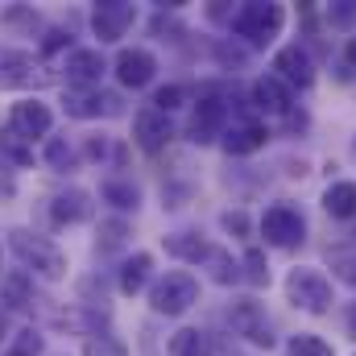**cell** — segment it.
Returning a JSON list of instances; mask_svg holds the SVG:
<instances>
[{
	"instance_id": "cell-1",
	"label": "cell",
	"mask_w": 356,
	"mask_h": 356,
	"mask_svg": "<svg viewBox=\"0 0 356 356\" xmlns=\"http://www.w3.org/2000/svg\"><path fill=\"white\" fill-rule=\"evenodd\" d=\"M8 236H13V253L33 269V273L50 277V282H58V277L67 273V253H63L54 241H46V236H38V232H29V228H17V232H8Z\"/></svg>"
},
{
	"instance_id": "cell-15",
	"label": "cell",
	"mask_w": 356,
	"mask_h": 356,
	"mask_svg": "<svg viewBox=\"0 0 356 356\" xmlns=\"http://www.w3.org/2000/svg\"><path fill=\"white\" fill-rule=\"evenodd\" d=\"M67 116H75V120H91V116H99V112H116V95H99V91H67Z\"/></svg>"
},
{
	"instance_id": "cell-29",
	"label": "cell",
	"mask_w": 356,
	"mask_h": 356,
	"mask_svg": "<svg viewBox=\"0 0 356 356\" xmlns=\"http://www.w3.org/2000/svg\"><path fill=\"white\" fill-rule=\"evenodd\" d=\"M83 356H129V353H124V344L116 336H88Z\"/></svg>"
},
{
	"instance_id": "cell-11",
	"label": "cell",
	"mask_w": 356,
	"mask_h": 356,
	"mask_svg": "<svg viewBox=\"0 0 356 356\" xmlns=\"http://www.w3.org/2000/svg\"><path fill=\"white\" fill-rule=\"evenodd\" d=\"M154 71H158V58L149 54V50H141V46H133V50H120V58H116V79H120V88H145L149 79H154Z\"/></svg>"
},
{
	"instance_id": "cell-8",
	"label": "cell",
	"mask_w": 356,
	"mask_h": 356,
	"mask_svg": "<svg viewBox=\"0 0 356 356\" xmlns=\"http://www.w3.org/2000/svg\"><path fill=\"white\" fill-rule=\"evenodd\" d=\"M50 124H54V116H50V108H46L42 99H21V104H13V112H8V133H17L21 141L46 137Z\"/></svg>"
},
{
	"instance_id": "cell-32",
	"label": "cell",
	"mask_w": 356,
	"mask_h": 356,
	"mask_svg": "<svg viewBox=\"0 0 356 356\" xmlns=\"http://www.w3.org/2000/svg\"><path fill=\"white\" fill-rule=\"evenodd\" d=\"M245 269H249V282L253 286H266L269 282V266H266V253L261 249H249L245 253Z\"/></svg>"
},
{
	"instance_id": "cell-9",
	"label": "cell",
	"mask_w": 356,
	"mask_h": 356,
	"mask_svg": "<svg viewBox=\"0 0 356 356\" xmlns=\"http://www.w3.org/2000/svg\"><path fill=\"white\" fill-rule=\"evenodd\" d=\"M273 71L286 88H311L315 83V63L302 46H282L277 58H273Z\"/></svg>"
},
{
	"instance_id": "cell-26",
	"label": "cell",
	"mask_w": 356,
	"mask_h": 356,
	"mask_svg": "<svg viewBox=\"0 0 356 356\" xmlns=\"http://www.w3.org/2000/svg\"><path fill=\"white\" fill-rule=\"evenodd\" d=\"M42 348H46L42 332H33V327H21V332L13 336V344L4 348V356H42Z\"/></svg>"
},
{
	"instance_id": "cell-17",
	"label": "cell",
	"mask_w": 356,
	"mask_h": 356,
	"mask_svg": "<svg viewBox=\"0 0 356 356\" xmlns=\"http://www.w3.org/2000/svg\"><path fill=\"white\" fill-rule=\"evenodd\" d=\"M50 216H54V224H79V220H88V216H91L88 191H79V186L63 191V195L50 203Z\"/></svg>"
},
{
	"instance_id": "cell-7",
	"label": "cell",
	"mask_w": 356,
	"mask_h": 356,
	"mask_svg": "<svg viewBox=\"0 0 356 356\" xmlns=\"http://www.w3.org/2000/svg\"><path fill=\"white\" fill-rule=\"evenodd\" d=\"M133 17H137L133 4H124V0H99L95 13H91V29H95L99 42H120L129 33Z\"/></svg>"
},
{
	"instance_id": "cell-3",
	"label": "cell",
	"mask_w": 356,
	"mask_h": 356,
	"mask_svg": "<svg viewBox=\"0 0 356 356\" xmlns=\"http://www.w3.org/2000/svg\"><path fill=\"white\" fill-rule=\"evenodd\" d=\"M195 298H199V282L191 277V273H166L154 290H149V307L158 311V315H182V311H191L195 307Z\"/></svg>"
},
{
	"instance_id": "cell-6",
	"label": "cell",
	"mask_w": 356,
	"mask_h": 356,
	"mask_svg": "<svg viewBox=\"0 0 356 356\" xmlns=\"http://www.w3.org/2000/svg\"><path fill=\"white\" fill-rule=\"evenodd\" d=\"M261 232H266L269 245H277V249H294V245H302L307 224H302V216H298L294 207L277 203V207H269L266 216H261Z\"/></svg>"
},
{
	"instance_id": "cell-21",
	"label": "cell",
	"mask_w": 356,
	"mask_h": 356,
	"mask_svg": "<svg viewBox=\"0 0 356 356\" xmlns=\"http://www.w3.org/2000/svg\"><path fill=\"white\" fill-rule=\"evenodd\" d=\"M149 269H154V257H149V253H133V257L120 266V290H124V294H141L145 282H149Z\"/></svg>"
},
{
	"instance_id": "cell-2",
	"label": "cell",
	"mask_w": 356,
	"mask_h": 356,
	"mask_svg": "<svg viewBox=\"0 0 356 356\" xmlns=\"http://www.w3.org/2000/svg\"><path fill=\"white\" fill-rule=\"evenodd\" d=\"M282 21H286V8H282V4H245V8L232 17V33L245 38L249 46H266V42L277 38Z\"/></svg>"
},
{
	"instance_id": "cell-19",
	"label": "cell",
	"mask_w": 356,
	"mask_h": 356,
	"mask_svg": "<svg viewBox=\"0 0 356 356\" xmlns=\"http://www.w3.org/2000/svg\"><path fill=\"white\" fill-rule=\"evenodd\" d=\"M33 83V58L25 50H0V88Z\"/></svg>"
},
{
	"instance_id": "cell-37",
	"label": "cell",
	"mask_w": 356,
	"mask_h": 356,
	"mask_svg": "<svg viewBox=\"0 0 356 356\" xmlns=\"http://www.w3.org/2000/svg\"><path fill=\"white\" fill-rule=\"evenodd\" d=\"M224 224H228L232 232H245V216H224Z\"/></svg>"
},
{
	"instance_id": "cell-18",
	"label": "cell",
	"mask_w": 356,
	"mask_h": 356,
	"mask_svg": "<svg viewBox=\"0 0 356 356\" xmlns=\"http://www.w3.org/2000/svg\"><path fill=\"white\" fill-rule=\"evenodd\" d=\"M253 99H257V108L261 112H290V104H294V95H290V88L277 79V75H266V79H257L253 83Z\"/></svg>"
},
{
	"instance_id": "cell-36",
	"label": "cell",
	"mask_w": 356,
	"mask_h": 356,
	"mask_svg": "<svg viewBox=\"0 0 356 356\" xmlns=\"http://www.w3.org/2000/svg\"><path fill=\"white\" fill-rule=\"evenodd\" d=\"M336 269H340V277H344V282H356V261H353V257H336Z\"/></svg>"
},
{
	"instance_id": "cell-38",
	"label": "cell",
	"mask_w": 356,
	"mask_h": 356,
	"mask_svg": "<svg viewBox=\"0 0 356 356\" xmlns=\"http://www.w3.org/2000/svg\"><path fill=\"white\" fill-rule=\"evenodd\" d=\"M344 323H348V336L356 340V302L348 307V315H344Z\"/></svg>"
},
{
	"instance_id": "cell-23",
	"label": "cell",
	"mask_w": 356,
	"mask_h": 356,
	"mask_svg": "<svg viewBox=\"0 0 356 356\" xmlns=\"http://www.w3.org/2000/svg\"><path fill=\"white\" fill-rule=\"evenodd\" d=\"M104 199H108L112 207H120V211H133V207L141 203V191H137L133 182H124V178H108V182H104Z\"/></svg>"
},
{
	"instance_id": "cell-20",
	"label": "cell",
	"mask_w": 356,
	"mask_h": 356,
	"mask_svg": "<svg viewBox=\"0 0 356 356\" xmlns=\"http://www.w3.org/2000/svg\"><path fill=\"white\" fill-rule=\"evenodd\" d=\"M323 207L336 220H353L356 216V182H332L323 191Z\"/></svg>"
},
{
	"instance_id": "cell-14",
	"label": "cell",
	"mask_w": 356,
	"mask_h": 356,
	"mask_svg": "<svg viewBox=\"0 0 356 356\" xmlns=\"http://www.w3.org/2000/svg\"><path fill=\"white\" fill-rule=\"evenodd\" d=\"M0 302H4L8 311H29V307H33V282H29L25 269H8V273L0 277Z\"/></svg>"
},
{
	"instance_id": "cell-16",
	"label": "cell",
	"mask_w": 356,
	"mask_h": 356,
	"mask_svg": "<svg viewBox=\"0 0 356 356\" xmlns=\"http://www.w3.org/2000/svg\"><path fill=\"white\" fill-rule=\"evenodd\" d=\"M266 141H269L266 124H253V120L224 129V149H228V154H257Z\"/></svg>"
},
{
	"instance_id": "cell-40",
	"label": "cell",
	"mask_w": 356,
	"mask_h": 356,
	"mask_svg": "<svg viewBox=\"0 0 356 356\" xmlns=\"http://www.w3.org/2000/svg\"><path fill=\"white\" fill-rule=\"evenodd\" d=\"M4 332H8V323H4V315H0V340H4Z\"/></svg>"
},
{
	"instance_id": "cell-5",
	"label": "cell",
	"mask_w": 356,
	"mask_h": 356,
	"mask_svg": "<svg viewBox=\"0 0 356 356\" xmlns=\"http://www.w3.org/2000/svg\"><path fill=\"white\" fill-rule=\"evenodd\" d=\"M224 120H228L224 99L216 95V88H207L203 99L195 104V116H191V141H195V145H207V141L224 137Z\"/></svg>"
},
{
	"instance_id": "cell-4",
	"label": "cell",
	"mask_w": 356,
	"mask_h": 356,
	"mask_svg": "<svg viewBox=\"0 0 356 356\" xmlns=\"http://www.w3.org/2000/svg\"><path fill=\"white\" fill-rule=\"evenodd\" d=\"M286 294H290L294 307H302V311H311V315H323V311L332 307V282H327L319 269H294V273L286 277Z\"/></svg>"
},
{
	"instance_id": "cell-24",
	"label": "cell",
	"mask_w": 356,
	"mask_h": 356,
	"mask_svg": "<svg viewBox=\"0 0 356 356\" xmlns=\"http://www.w3.org/2000/svg\"><path fill=\"white\" fill-rule=\"evenodd\" d=\"M170 356H211V344L195 327H186V332H178L175 340H170Z\"/></svg>"
},
{
	"instance_id": "cell-12",
	"label": "cell",
	"mask_w": 356,
	"mask_h": 356,
	"mask_svg": "<svg viewBox=\"0 0 356 356\" xmlns=\"http://www.w3.org/2000/svg\"><path fill=\"white\" fill-rule=\"evenodd\" d=\"M232 327L245 336V340H253V344H261V348H273V336H269V323H266V311H261V302H253V298H245V302H236L232 307Z\"/></svg>"
},
{
	"instance_id": "cell-10",
	"label": "cell",
	"mask_w": 356,
	"mask_h": 356,
	"mask_svg": "<svg viewBox=\"0 0 356 356\" xmlns=\"http://www.w3.org/2000/svg\"><path fill=\"white\" fill-rule=\"evenodd\" d=\"M133 137H137V145H141L145 154H158V149H162V145H170V137H175L170 116H166V112H158V108H141V112H137V120H133Z\"/></svg>"
},
{
	"instance_id": "cell-34",
	"label": "cell",
	"mask_w": 356,
	"mask_h": 356,
	"mask_svg": "<svg viewBox=\"0 0 356 356\" xmlns=\"http://www.w3.org/2000/svg\"><path fill=\"white\" fill-rule=\"evenodd\" d=\"M182 99H186V91L178 88V83H170V88H162V91H158V95H154V108L170 116V112H175L178 104H182Z\"/></svg>"
},
{
	"instance_id": "cell-33",
	"label": "cell",
	"mask_w": 356,
	"mask_h": 356,
	"mask_svg": "<svg viewBox=\"0 0 356 356\" xmlns=\"http://www.w3.org/2000/svg\"><path fill=\"white\" fill-rule=\"evenodd\" d=\"M327 17H332V25H340V29H353L356 25V0H336V4L327 8Z\"/></svg>"
},
{
	"instance_id": "cell-13",
	"label": "cell",
	"mask_w": 356,
	"mask_h": 356,
	"mask_svg": "<svg viewBox=\"0 0 356 356\" xmlns=\"http://www.w3.org/2000/svg\"><path fill=\"white\" fill-rule=\"evenodd\" d=\"M104 75V54L99 50H71L67 54V79L79 91H91Z\"/></svg>"
},
{
	"instance_id": "cell-35",
	"label": "cell",
	"mask_w": 356,
	"mask_h": 356,
	"mask_svg": "<svg viewBox=\"0 0 356 356\" xmlns=\"http://www.w3.org/2000/svg\"><path fill=\"white\" fill-rule=\"evenodd\" d=\"M67 42H71V38H67L63 29H50V33H46V42H42V50H46V54H54V50H63Z\"/></svg>"
},
{
	"instance_id": "cell-31",
	"label": "cell",
	"mask_w": 356,
	"mask_h": 356,
	"mask_svg": "<svg viewBox=\"0 0 356 356\" xmlns=\"http://www.w3.org/2000/svg\"><path fill=\"white\" fill-rule=\"evenodd\" d=\"M207 266H211V277L224 282V286L236 277V266H232V257H228L224 249H211V253H207Z\"/></svg>"
},
{
	"instance_id": "cell-27",
	"label": "cell",
	"mask_w": 356,
	"mask_h": 356,
	"mask_svg": "<svg viewBox=\"0 0 356 356\" xmlns=\"http://www.w3.org/2000/svg\"><path fill=\"white\" fill-rule=\"evenodd\" d=\"M124 236H129V224L124 220H104L99 224V253H112V249H120L124 245Z\"/></svg>"
},
{
	"instance_id": "cell-28",
	"label": "cell",
	"mask_w": 356,
	"mask_h": 356,
	"mask_svg": "<svg viewBox=\"0 0 356 356\" xmlns=\"http://www.w3.org/2000/svg\"><path fill=\"white\" fill-rule=\"evenodd\" d=\"M286 353H290V356H336V353H332V344H323L319 336H294Z\"/></svg>"
},
{
	"instance_id": "cell-25",
	"label": "cell",
	"mask_w": 356,
	"mask_h": 356,
	"mask_svg": "<svg viewBox=\"0 0 356 356\" xmlns=\"http://www.w3.org/2000/svg\"><path fill=\"white\" fill-rule=\"evenodd\" d=\"M0 154H4L13 166H29V162H33V145H29V141H21V137H17V133H8V129L0 133Z\"/></svg>"
},
{
	"instance_id": "cell-39",
	"label": "cell",
	"mask_w": 356,
	"mask_h": 356,
	"mask_svg": "<svg viewBox=\"0 0 356 356\" xmlns=\"http://www.w3.org/2000/svg\"><path fill=\"white\" fill-rule=\"evenodd\" d=\"M348 63H353V67H356V38H353V42H348Z\"/></svg>"
},
{
	"instance_id": "cell-22",
	"label": "cell",
	"mask_w": 356,
	"mask_h": 356,
	"mask_svg": "<svg viewBox=\"0 0 356 356\" xmlns=\"http://www.w3.org/2000/svg\"><path fill=\"white\" fill-rule=\"evenodd\" d=\"M166 253H170V257H182V261H207L211 245H203V241L191 236V232H175V236H166Z\"/></svg>"
},
{
	"instance_id": "cell-30",
	"label": "cell",
	"mask_w": 356,
	"mask_h": 356,
	"mask_svg": "<svg viewBox=\"0 0 356 356\" xmlns=\"http://www.w3.org/2000/svg\"><path fill=\"white\" fill-rule=\"evenodd\" d=\"M46 162H50L54 170H71V166H75V149H71L63 137H54V141L46 145Z\"/></svg>"
}]
</instances>
